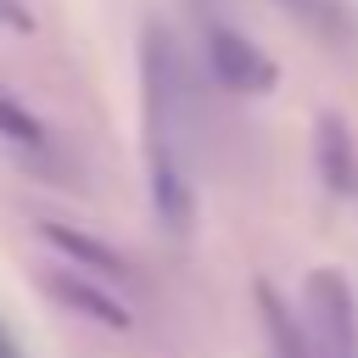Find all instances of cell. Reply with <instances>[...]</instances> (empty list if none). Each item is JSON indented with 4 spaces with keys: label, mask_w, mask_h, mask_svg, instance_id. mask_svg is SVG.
<instances>
[{
    "label": "cell",
    "mask_w": 358,
    "mask_h": 358,
    "mask_svg": "<svg viewBox=\"0 0 358 358\" xmlns=\"http://www.w3.org/2000/svg\"><path fill=\"white\" fill-rule=\"evenodd\" d=\"M45 291H50L62 308L84 313L90 324H106V330H134L129 302H123L117 291H106V285H101L95 274H84V268H50V274H45Z\"/></svg>",
    "instance_id": "277c9868"
},
{
    "label": "cell",
    "mask_w": 358,
    "mask_h": 358,
    "mask_svg": "<svg viewBox=\"0 0 358 358\" xmlns=\"http://www.w3.org/2000/svg\"><path fill=\"white\" fill-rule=\"evenodd\" d=\"M302 308H308V341L319 358H352L358 352V308H352V291L336 268L308 274Z\"/></svg>",
    "instance_id": "7a4b0ae2"
},
{
    "label": "cell",
    "mask_w": 358,
    "mask_h": 358,
    "mask_svg": "<svg viewBox=\"0 0 358 358\" xmlns=\"http://www.w3.org/2000/svg\"><path fill=\"white\" fill-rule=\"evenodd\" d=\"M0 140H11V145H22V151H45V145H50L45 123H39L22 101H11V95H0Z\"/></svg>",
    "instance_id": "ba28073f"
},
{
    "label": "cell",
    "mask_w": 358,
    "mask_h": 358,
    "mask_svg": "<svg viewBox=\"0 0 358 358\" xmlns=\"http://www.w3.org/2000/svg\"><path fill=\"white\" fill-rule=\"evenodd\" d=\"M257 308H263V324H268V347H274V358H319L313 341H308V324H296V319L285 313V302H280L268 285H257Z\"/></svg>",
    "instance_id": "8992f818"
},
{
    "label": "cell",
    "mask_w": 358,
    "mask_h": 358,
    "mask_svg": "<svg viewBox=\"0 0 358 358\" xmlns=\"http://www.w3.org/2000/svg\"><path fill=\"white\" fill-rule=\"evenodd\" d=\"M39 235H45L62 257H73L84 274H95V280H129V263H123L106 241L84 235V229H73V224H56V218H45V224H39Z\"/></svg>",
    "instance_id": "5b68a950"
},
{
    "label": "cell",
    "mask_w": 358,
    "mask_h": 358,
    "mask_svg": "<svg viewBox=\"0 0 358 358\" xmlns=\"http://www.w3.org/2000/svg\"><path fill=\"white\" fill-rule=\"evenodd\" d=\"M207 67H213V78L224 84V90H235V95H263V90H274V62L246 39V34H235V28H224V22H207Z\"/></svg>",
    "instance_id": "3957f363"
},
{
    "label": "cell",
    "mask_w": 358,
    "mask_h": 358,
    "mask_svg": "<svg viewBox=\"0 0 358 358\" xmlns=\"http://www.w3.org/2000/svg\"><path fill=\"white\" fill-rule=\"evenodd\" d=\"M319 168H324L330 190H352V145H347V129L336 117L319 123Z\"/></svg>",
    "instance_id": "52a82bcc"
},
{
    "label": "cell",
    "mask_w": 358,
    "mask_h": 358,
    "mask_svg": "<svg viewBox=\"0 0 358 358\" xmlns=\"http://www.w3.org/2000/svg\"><path fill=\"white\" fill-rule=\"evenodd\" d=\"M145 168H151L157 218L173 235H185L196 213L190 162H185V67L157 28L145 34Z\"/></svg>",
    "instance_id": "6da1fadb"
}]
</instances>
